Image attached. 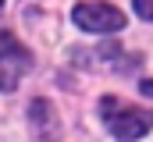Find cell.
I'll return each instance as SVG.
<instances>
[{"label": "cell", "mask_w": 153, "mask_h": 142, "mask_svg": "<svg viewBox=\"0 0 153 142\" xmlns=\"http://www.w3.org/2000/svg\"><path fill=\"white\" fill-rule=\"evenodd\" d=\"M0 4H4V0H0Z\"/></svg>", "instance_id": "cell-7"}, {"label": "cell", "mask_w": 153, "mask_h": 142, "mask_svg": "<svg viewBox=\"0 0 153 142\" xmlns=\"http://www.w3.org/2000/svg\"><path fill=\"white\" fill-rule=\"evenodd\" d=\"M135 11H139L143 18H150V21H153V0H135Z\"/></svg>", "instance_id": "cell-5"}, {"label": "cell", "mask_w": 153, "mask_h": 142, "mask_svg": "<svg viewBox=\"0 0 153 142\" xmlns=\"http://www.w3.org/2000/svg\"><path fill=\"white\" fill-rule=\"evenodd\" d=\"M14 85H18V78H14L11 71H0V92H11Z\"/></svg>", "instance_id": "cell-4"}, {"label": "cell", "mask_w": 153, "mask_h": 142, "mask_svg": "<svg viewBox=\"0 0 153 142\" xmlns=\"http://www.w3.org/2000/svg\"><path fill=\"white\" fill-rule=\"evenodd\" d=\"M75 25L78 29H85V32H117V29H125V14L111 7V4H78L75 7Z\"/></svg>", "instance_id": "cell-2"}, {"label": "cell", "mask_w": 153, "mask_h": 142, "mask_svg": "<svg viewBox=\"0 0 153 142\" xmlns=\"http://www.w3.org/2000/svg\"><path fill=\"white\" fill-rule=\"evenodd\" d=\"M0 61H4L7 68H11V64H14V68H29V64H32V53H29L11 32H0Z\"/></svg>", "instance_id": "cell-3"}, {"label": "cell", "mask_w": 153, "mask_h": 142, "mask_svg": "<svg viewBox=\"0 0 153 142\" xmlns=\"http://www.w3.org/2000/svg\"><path fill=\"white\" fill-rule=\"evenodd\" d=\"M139 89H143V96H150V100H153V78H146V82H143Z\"/></svg>", "instance_id": "cell-6"}, {"label": "cell", "mask_w": 153, "mask_h": 142, "mask_svg": "<svg viewBox=\"0 0 153 142\" xmlns=\"http://www.w3.org/2000/svg\"><path fill=\"white\" fill-rule=\"evenodd\" d=\"M100 114H103L107 128L114 132V139H121V142H135V139H143L153 128V110L125 106L121 100H114V96H103V100H100Z\"/></svg>", "instance_id": "cell-1"}]
</instances>
